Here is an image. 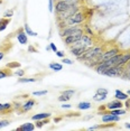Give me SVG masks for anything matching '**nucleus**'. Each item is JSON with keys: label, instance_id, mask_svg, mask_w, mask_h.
<instances>
[{"label": "nucleus", "instance_id": "6ab92c4d", "mask_svg": "<svg viewBox=\"0 0 130 131\" xmlns=\"http://www.w3.org/2000/svg\"><path fill=\"white\" fill-rule=\"evenodd\" d=\"M103 112H107V113H110V114H113V115H122V114H126V110H123L122 108L121 109H114V110H105Z\"/></svg>", "mask_w": 130, "mask_h": 131}, {"label": "nucleus", "instance_id": "c03bdc74", "mask_svg": "<svg viewBox=\"0 0 130 131\" xmlns=\"http://www.w3.org/2000/svg\"><path fill=\"white\" fill-rule=\"evenodd\" d=\"M49 45H51V48H52V52H54V53H56V52H57V47H56V45H55V44L54 43H51V44H49Z\"/></svg>", "mask_w": 130, "mask_h": 131}, {"label": "nucleus", "instance_id": "603ef678", "mask_svg": "<svg viewBox=\"0 0 130 131\" xmlns=\"http://www.w3.org/2000/svg\"><path fill=\"white\" fill-rule=\"evenodd\" d=\"M127 93H128V95H129V96H130V90H129L128 92H127Z\"/></svg>", "mask_w": 130, "mask_h": 131}, {"label": "nucleus", "instance_id": "423d86ee", "mask_svg": "<svg viewBox=\"0 0 130 131\" xmlns=\"http://www.w3.org/2000/svg\"><path fill=\"white\" fill-rule=\"evenodd\" d=\"M102 113V118L101 120L102 122L104 123H110V122H119L121 120V118L119 115H113V114H110V113H107V112H101Z\"/></svg>", "mask_w": 130, "mask_h": 131}, {"label": "nucleus", "instance_id": "bb28decb", "mask_svg": "<svg viewBox=\"0 0 130 131\" xmlns=\"http://www.w3.org/2000/svg\"><path fill=\"white\" fill-rule=\"evenodd\" d=\"M56 24H57L58 30H61V29H64L65 27H67V26H69V23H67V20H60V21H56Z\"/></svg>", "mask_w": 130, "mask_h": 131}, {"label": "nucleus", "instance_id": "412c9836", "mask_svg": "<svg viewBox=\"0 0 130 131\" xmlns=\"http://www.w3.org/2000/svg\"><path fill=\"white\" fill-rule=\"evenodd\" d=\"M49 68H51L52 71H54V72H60V71L63 70V65H62L61 63L52 62V63L49 64Z\"/></svg>", "mask_w": 130, "mask_h": 131}, {"label": "nucleus", "instance_id": "58836bf2", "mask_svg": "<svg viewBox=\"0 0 130 131\" xmlns=\"http://www.w3.org/2000/svg\"><path fill=\"white\" fill-rule=\"evenodd\" d=\"M21 105H23V104L19 103V102H14V103H13L14 110H19V109H21Z\"/></svg>", "mask_w": 130, "mask_h": 131}, {"label": "nucleus", "instance_id": "ddd939ff", "mask_svg": "<svg viewBox=\"0 0 130 131\" xmlns=\"http://www.w3.org/2000/svg\"><path fill=\"white\" fill-rule=\"evenodd\" d=\"M14 110L13 103H0V114L9 113Z\"/></svg>", "mask_w": 130, "mask_h": 131}, {"label": "nucleus", "instance_id": "ea45409f", "mask_svg": "<svg viewBox=\"0 0 130 131\" xmlns=\"http://www.w3.org/2000/svg\"><path fill=\"white\" fill-rule=\"evenodd\" d=\"M55 54H56V56H57V57H60V58L65 57V52H62V50H57Z\"/></svg>", "mask_w": 130, "mask_h": 131}, {"label": "nucleus", "instance_id": "e433bc0d", "mask_svg": "<svg viewBox=\"0 0 130 131\" xmlns=\"http://www.w3.org/2000/svg\"><path fill=\"white\" fill-rule=\"evenodd\" d=\"M48 10L51 13L54 11V0H48Z\"/></svg>", "mask_w": 130, "mask_h": 131}, {"label": "nucleus", "instance_id": "7ed1b4c3", "mask_svg": "<svg viewBox=\"0 0 130 131\" xmlns=\"http://www.w3.org/2000/svg\"><path fill=\"white\" fill-rule=\"evenodd\" d=\"M74 5H80V4L72 2V1H64V0H57V1L54 2V11H55V14L63 13V11L69 10Z\"/></svg>", "mask_w": 130, "mask_h": 131}, {"label": "nucleus", "instance_id": "c85d7f7f", "mask_svg": "<svg viewBox=\"0 0 130 131\" xmlns=\"http://www.w3.org/2000/svg\"><path fill=\"white\" fill-rule=\"evenodd\" d=\"M75 90H72V89H69V90H64L63 92H62V94H64V95H66V96H69L70 99L72 96H74V94H75Z\"/></svg>", "mask_w": 130, "mask_h": 131}, {"label": "nucleus", "instance_id": "6e6552de", "mask_svg": "<svg viewBox=\"0 0 130 131\" xmlns=\"http://www.w3.org/2000/svg\"><path fill=\"white\" fill-rule=\"evenodd\" d=\"M125 106V104L122 103V101L120 100H113V101H110V102H108L105 104V108L107 110H114V109H121Z\"/></svg>", "mask_w": 130, "mask_h": 131}, {"label": "nucleus", "instance_id": "cd10ccee", "mask_svg": "<svg viewBox=\"0 0 130 131\" xmlns=\"http://www.w3.org/2000/svg\"><path fill=\"white\" fill-rule=\"evenodd\" d=\"M83 28H84V34L89 35V36H94V31H93V29H91V28H90V26H89L88 24L83 26Z\"/></svg>", "mask_w": 130, "mask_h": 131}, {"label": "nucleus", "instance_id": "473e14b6", "mask_svg": "<svg viewBox=\"0 0 130 131\" xmlns=\"http://www.w3.org/2000/svg\"><path fill=\"white\" fill-rule=\"evenodd\" d=\"M57 100L60 101V102H62V103H63V102H67V101H70L71 99H70L69 96H66V95H64V94H61L60 96L57 97Z\"/></svg>", "mask_w": 130, "mask_h": 131}, {"label": "nucleus", "instance_id": "dca6fc26", "mask_svg": "<svg viewBox=\"0 0 130 131\" xmlns=\"http://www.w3.org/2000/svg\"><path fill=\"white\" fill-rule=\"evenodd\" d=\"M114 97H116L117 100L125 101L129 97V95H128V93H125V92H122L121 90H116L114 91Z\"/></svg>", "mask_w": 130, "mask_h": 131}, {"label": "nucleus", "instance_id": "a211bd4d", "mask_svg": "<svg viewBox=\"0 0 130 131\" xmlns=\"http://www.w3.org/2000/svg\"><path fill=\"white\" fill-rule=\"evenodd\" d=\"M9 24H10V18H5V17L0 18V32L4 31Z\"/></svg>", "mask_w": 130, "mask_h": 131}, {"label": "nucleus", "instance_id": "8fccbe9b", "mask_svg": "<svg viewBox=\"0 0 130 131\" xmlns=\"http://www.w3.org/2000/svg\"><path fill=\"white\" fill-rule=\"evenodd\" d=\"M46 50H47V52H52V48H51V45H47V46H46Z\"/></svg>", "mask_w": 130, "mask_h": 131}, {"label": "nucleus", "instance_id": "09e8293b", "mask_svg": "<svg viewBox=\"0 0 130 131\" xmlns=\"http://www.w3.org/2000/svg\"><path fill=\"white\" fill-rule=\"evenodd\" d=\"M62 119H63L62 117H58V118H54V122H55V123H57V122H60V121L62 120Z\"/></svg>", "mask_w": 130, "mask_h": 131}, {"label": "nucleus", "instance_id": "c9c22d12", "mask_svg": "<svg viewBox=\"0 0 130 131\" xmlns=\"http://www.w3.org/2000/svg\"><path fill=\"white\" fill-rule=\"evenodd\" d=\"M62 63H63V64H67V65H73V64H74V62H73L72 59H70V58L63 57V58H62Z\"/></svg>", "mask_w": 130, "mask_h": 131}, {"label": "nucleus", "instance_id": "f257e3e1", "mask_svg": "<svg viewBox=\"0 0 130 131\" xmlns=\"http://www.w3.org/2000/svg\"><path fill=\"white\" fill-rule=\"evenodd\" d=\"M84 34V28L82 25H72V26H67L64 29L60 30V36L62 38L70 36V35H82Z\"/></svg>", "mask_w": 130, "mask_h": 131}, {"label": "nucleus", "instance_id": "79ce46f5", "mask_svg": "<svg viewBox=\"0 0 130 131\" xmlns=\"http://www.w3.org/2000/svg\"><path fill=\"white\" fill-rule=\"evenodd\" d=\"M28 52H30V53H38V50L35 48V46L29 45V46H28Z\"/></svg>", "mask_w": 130, "mask_h": 131}, {"label": "nucleus", "instance_id": "2f4dec72", "mask_svg": "<svg viewBox=\"0 0 130 131\" xmlns=\"http://www.w3.org/2000/svg\"><path fill=\"white\" fill-rule=\"evenodd\" d=\"M65 117L66 118H79V117H81V113L80 112H70V113H67V114H65Z\"/></svg>", "mask_w": 130, "mask_h": 131}, {"label": "nucleus", "instance_id": "4be33fe9", "mask_svg": "<svg viewBox=\"0 0 130 131\" xmlns=\"http://www.w3.org/2000/svg\"><path fill=\"white\" fill-rule=\"evenodd\" d=\"M38 79L37 77H19L18 79V83H34V82H37Z\"/></svg>", "mask_w": 130, "mask_h": 131}, {"label": "nucleus", "instance_id": "f8f14e48", "mask_svg": "<svg viewBox=\"0 0 130 131\" xmlns=\"http://www.w3.org/2000/svg\"><path fill=\"white\" fill-rule=\"evenodd\" d=\"M36 129V127H35V123H32V122H26V123H23L20 127L17 128V131H34Z\"/></svg>", "mask_w": 130, "mask_h": 131}, {"label": "nucleus", "instance_id": "49530a36", "mask_svg": "<svg viewBox=\"0 0 130 131\" xmlns=\"http://www.w3.org/2000/svg\"><path fill=\"white\" fill-rule=\"evenodd\" d=\"M54 1H57V0H54ZM64 1H72V2H76V4H80L81 0H64Z\"/></svg>", "mask_w": 130, "mask_h": 131}, {"label": "nucleus", "instance_id": "aec40b11", "mask_svg": "<svg viewBox=\"0 0 130 131\" xmlns=\"http://www.w3.org/2000/svg\"><path fill=\"white\" fill-rule=\"evenodd\" d=\"M49 121H51V118L44 119V120H37L35 121V127H36V129H42L46 123H49Z\"/></svg>", "mask_w": 130, "mask_h": 131}, {"label": "nucleus", "instance_id": "7c9ffc66", "mask_svg": "<svg viewBox=\"0 0 130 131\" xmlns=\"http://www.w3.org/2000/svg\"><path fill=\"white\" fill-rule=\"evenodd\" d=\"M13 16H14V9H8V10H6L4 13V16H2V17L11 19V17H13Z\"/></svg>", "mask_w": 130, "mask_h": 131}, {"label": "nucleus", "instance_id": "a18cd8bd", "mask_svg": "<svg viewBox=\"0 0 130 131\" xmlns=\"http://www.w3.org/2000/svg\"><path fill=\"white\" fill-rule=\"evenodd\" d=\"M105 110H107V108H105V105H101V106H99V111L103 112V111H105Z\"/></svg>", "mask_w": 130, "mask_h": 131}, {"label": "nucleus", "instance_id": "1a4fd4ad", "mask_svg": "<svg viewBox=\"0 0 130 131\" xmlns=\"http://www.w3.org/2000/svg\"><path fill=\"white\" fill-rule=\"evenodd\" d=\"M36 104V101H35L34 99H29L27 100L25 103L21 105V109H20V112L23 113H26V112H29L30 110L34 108V105Z\"/></svg>", "mask_w": 130, "mask_h": 131}, {"label": "nucleus", "instance_id": "f3484780", "mask_svg": "<svg viewBox=\"0 0 130 131\" xmlns=\"http://www.w3.org/2000/svg\"><path fill=\"white\" fill-rule=\"evenodd\" d=\"M11 75H14V73L11 72L10 68L6 67V68H2V70L0 68V80L5 79V77H8V76H11Z\"/></svg>", "mask_w": 130, "mask_h": 131}, {"label": "nucleus", "instance_id": "72a5a7b5", "mask_svg": "<svg viewBox=\"0 0 130 131\" xmlns=\"http://www.w3.org/2000/svg\"><path fill=\"white\" fill-rule=\"evenodd\" d=\"M14 75L18 76V77H21V76L25 75V70H18V68H17V70L14 72Z\"/></svg>", "mask_w": 130, "mask_h": 131}, {"label": "nucleus", "instance_id": "f03ea898", "mask_svg": "<svg viewBox=\"0 0 130 131\" xmlns=\"http://www.w3.org/2000/svg\"><path fill=\"white\" fill-rule=\"evenodd\" d=\"M88 17L85 15V11L80 10L78 13H75L73 16H71L69 19H67V23H69L70 26L72 25H81V24H84L86 21Z\"/></svg>", "mask_w": 130, "mask_h": 131}, {"label": "nucleus", "instance_id": "393cba45", "mask_svg": "<svg viewBox=\"0 0 130 131\" xmlns=\"http://www.w3.org/2000/svg\"><path fill=\"white\" fill-rule=\"evenodd\" d=\"M24 30H25V32L28 35V36H31V37H36L37 36V32L32 31L30 27H29L28 24H25V26H24Z\"/></svg>", "mask_w": 130, "mask_h": 131}, {"label": "nucleus", "instance_id": "f704fd0d", "mask_svg": "<svg viewBox=\"0 0 130 131\" xmlns=\"http://www.w3.org/2000/svg\"><path fill=\"white\" fill-rule=\"evenodd\" d=\"M48 93V91L44 90V91H35L32 92V95H35V96H42V95H45Z\"/></svg>", "mask_w": 130, "mask_h": 131}, {"label": "nucleus", "instance_id": "de8ad7c7", "mask_svg": "<svg viewBox=\"0 0 130 131\" xmlns=\"http://www.w3.org/2000/svg\"><path fill=\"white\" fill-rule=\"evenodd\" d=\"M4 57H5V52L2 50V52H0V62L4 59Z\"/></svg>", "mask_w": 130, "mask_h": 131}, {"label": "nucleus", "instance_id": "4c0bfd02", "mask_svg": "<svg viewBox=\"0 0 130 131\" xmlns=\"http://www.w3.org/2000/svg\"><path fill=\"white\" fill-rule=\"evenodd\" d=\"M96 93H100V94H107L108 95V90L107 89H103V88H99L96 90Z\"/></svg>", "mask_w": 130, "mask_h": 131}, {"label": "nucleus", "instance_id": "9d476101", "mask_svg": "<svg viewBox=\"0 0 130 131\" xmlns=\"http://www.w3.org/2000/svg\"><path fill=\"white\" fill-rule=\"evenodd\" d=\"M16 37H17V40L19 41L21 45H26L28 43V38H27V34L25 32V30L23 29H19L16 34Z\"/></svg>", "mask_w": 130, "mask_h": 131}, {"label": "nucleus", "instance_id": "0eeeda50", "mask_svg": "<svg viewBox=\"0 0 130 131\" xmlns=\"http://www.w3.org/2000/svg\"><path fill=\"white\" fill-rule=\"evenodd\" d=\"M82 35H83V34H82ZM82 35H70V36L64 37V38H63V43H64V45H65V46H67V47H70L71 45L75 44L76 41L81 40Z\"/></svg>", "mask_w": 130, "mask_h": 131}, {"label": "nucleus", "instance_id": "b1692460", "mask_svg": "<svg viewBox=\"0 0 130 131\" xmlns=\"http://www.w3.org/2000/svg\"><path fill=\"white\" fill-rule=\"evenodd\" d=\"M107 97H108L107 94H100V93H96V92H95V94L93 95V100L96 101V102H102V101H104Z\"/></svg>", "mask_w": 130, "mask_h": 131}, {"label": "nucleus", "instance_id": "2eb2a0df", "mask_svg": "<svg viewBox=\"0 0 130 131\" xmlns=\"http://www.w3.org/2000/svg\"><path fill=\"white\" fill-rule=\"evenodd\" d=\"M52 117V113L51 112H42V113H37V114H34L31 117L32 121H37V120H44V119L47 118H51Z\"/></svg>", "mask_w": 130, "mask_h": 131}, {"label": "nucleus", "instance_id": "20e7f679", "mask_svg": "<svg viewBox=\"0 0 130 131\" xmlns=\"http://www.w3.org/2000/svg\"><path fill=\"white\" fill-rule=\"evenodd\" d=\"M123 67L125 66H121V65H114V66H111L105 71L104 75L110 76V77H120L121 74H122Z\"/></svg>", "mask_w": 130, "mask_h": 131}, {"label": "nucleus", "instance_id": "3c124183", "mask_svg": "<svg viewBox=\"0 0 130 131\" xmlns=\"http://www.w3.org/2000/svg\"><path fill=\"white\" fill-rule=\"evenodd\" d=\"M125 127L127 128V129H129V130H130V123H126V124H125Z\"/></svg>", "mask_w": 130, "mask_h": 131}, {"label": "nucleus", "instance_id": "a19ab883", "mask_svg": "<svg viewBox=\"0 0 130 131\" xmlns=\"http://www.w3.org/2000/svg\"><path fill=\"white\" fill-rule=\"evenodd\" d=\"M61 108L62 109H71V108H72V104L66 103V102H63V104L61 105Z\"/></svg>", "mask_w": 130, "mask_h": 131}, {"label": "nucleus", "instance_id": "39448f33", "mask_svg": "<svg viewBox=\"0 0 130 131\" xmlns=\"http://www.w3.org/2000/svg\"><path fill=\"white\" fill-rule=\"evenodd\" d=\"M120 52H121L120 48H119V47H117V46H113V47H110V48L104 49V52H103V54L101 56V62L104 61V59L110 58V57H113V56H116V55L119 54Z\"/></svg>", "mask_w": 130, "mask_h": 131}, {"label": "nucleus", "instance_id": "c756f323", "mask_svg": "<svg viewBox=\"0 0 130 131\" xmlns=\"http://www.w3.org/2000/svg\"><path fill=\"white\" fill-rule=\"evenodd\" d=\"M9 124H10V120H8V119H2V120H0V130H1L2 128L8 127Z\"/></svg>", "mask_w": 130, "mask_h": 131}, {"label": "nucleus", "instance_id": "4468645a", "mask_svg": "<svg viewBox=\"0 0 130 131\" xmlns=\"http://www.w3.org/2000/svg\"><path fill=\"white\" fill-rule=\"evenodd\" d=\"M130 61V50H127V52H122L121 54V58L119 61L118 65H121V66H125V65Z\"/></svg>", "mask_w": 130, "mask_h": 131}, {"label": "nucleus", "instance_id": "37998d69", "mask_svg": "<svg viewBox=\"0 0 130 131\" xmlns=\"http://www.w3.org/2000/svg\"><path fill=\"white\" fill-rule=\"evenodd\" d=\"M125 106L127 108V110H130V96L127 100H125Z\"/></svg>", "mask_w": 130, "mask_h": 131}, {"label": "nucleus", "instance_id": "a878e982", "mask_svg": "<svg viewBox=\"0 0 130 131\" xmlns=\"http://www.w3.org/2000/svg\"><path fill=\"white\" fill-rule=\"evenodd\" d=\"M6 67L10 68V70H17V68H20V63H18V62H10V63L6 64Z\"/></svg>", "mask_w": 130, "mask_h": 131}, {"label": "nucleus", "instance_id": "5701e85b", "mask_svg": "<svg viewBox=\"0 0 130 131\" xmlns=\"http://www.w3.org/2000/svg\"><path fill=\"white\" fill-rule=\"evenodd\" d=\"M76 106H78L79 110H89L92 108V104L90 102H80Z\"/></svg>", "mask_w": 130, "mask_h": 131}, {"label": "nucleus", "instance_id": "864d4df0", "mask_svg": "<svg viewBox=\"0 0 130 131\" xmlns=\"http://www.w3.org/2000/svg\"><path fill=\"white\" fill-rule=\"evenodd\" d=\"M1 2H2V1H1V0H0V4H1Z\"/></svg>", "mask_w": 130, "mask_h": 131}, {"label": "nucleus", "instance_id": "9b49d317", "mask_svg": "<svg viewBox=\"0 0 130 131\" xmlns=\"http://www.w3.org/2000/svg\"><path fill=\"white\" fill-rule=\"evenodd\" d=\"M81 41L83 43L84 46H88V47H92V46L95 45V44H94V40H93L92 36H89V35H86V34H83V35H82Z\"/></svg>", "mask_w": 130, "mask_h": 131}]
</instances>
